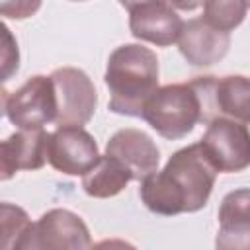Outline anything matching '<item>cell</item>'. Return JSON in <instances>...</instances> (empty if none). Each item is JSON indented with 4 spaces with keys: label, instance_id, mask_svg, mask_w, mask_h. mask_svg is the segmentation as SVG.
I'll return each instance as SVG.
<instances>
[{
    "label": "cell",
    "instance_id": "cell-1",
    "mask_svg": "<svg viewBox=\"0 0 250 250\" xmlns=\"http://www.w3.org/2000/svg\"><path fill=\"white\" fill-rule=\"evenodd\" d=\"M105 86L109 88V109L119 115L143 117L146 100L158 88V59L143 45L117 47L107 59Z\"/></svg>",
    "mask_w": 250,
    "mask_h": 250
},
{
    "label": "cell",
    "instance_id": "cell-2",
    "mask_svg": "<svg viewBox=\"0 0 250 250\" xmlns=\"http://www.w3.org/2000/svg\"><path fill=\"white\" fill-rule=\"evenodd\" d=\"M143 119L164 139H182L201 121V100L193 84H168L156 88L146 100Z\"/></svg>",
    "mask_w": 250,
    "mask_h": 250
},
{
    "label": "cell",
    "instance_id": "cell-3",
    "mask_svg": "<svg viewBox=\"0 0 250 250\" xmlns=\"http://www.w3.org/2000/svg\"><path fill=\"white\" fill-rule=\"evenodd\" d=\"M162 172L180 193L184 213H195L205 207L219 170L205 154L201 143H195L174 152Z\"/></svg>",
    "mask_w": 250,
    "mask_h": 250
},
{
    "label": "cell",
    "instance_id": "cell-4",
    "mask_svg": "<svg viewBox=\"0 0 250 250\" xmlns=\"http://www.w3.org/2000/svg\"><path fill=\"white\" fill-rule=\"evenodd\" d=\"M201 100V121L213 117H229L242 123L250 131V78L232 76H201L191 82Z\"/></svg>",
    "mask_w": 250,
    "mask_h": 250
},
{
    "label": "cell",
    "instance_id": "cell-5",
    "mask_svg": "<svg viewBox=\"0 0 250 250\" xmlns=\"http://www.w3.org/2000/svg\"><path fill=\"white\" fill-rule=\"evenodd\" d=\"M4 111L20 129H43L57 121L59 102L51 76H31L16 92H4Z\"/></svg>",
    "mask_w": 250,
    "mask_h": 250
},
{
    "label": "cell",
    "instance_id": "cell-6",
    "mask_svg": "<svg viewBox=\"0 0 250 250\" xmlns=\"http://www.w3.org/2000/svg\"><path fill=\"white\" fill-rule=\"evenodd\" d=\"M201 146L219 172H240L250 166V131L229 117H213Z\"/></svg>",
    "mask_w": 250,
    "mask_h": 250
},
{
    "label": "cell",
    "instance_id": "cell-7",
    "mask_svg": "<svg viewBox=\"0 0 250 250\" xmlns=\"http://www.w3.org/2000/svg\"><path fill=\"white\" fill-rule=\"evenodd\" d=\"M57 90V102H59V113H57V125H86L98 104V94L88 78V74L74 66H62L57 68L51 74Z\"/></svg>",
    "mask_w": 250,
    "mask_h": 250
},
{
    "label": "cell",
    "instance_id": "cell-8",
    "mask_svg": "<svg viewBox=\"0 0 250 250\" xmlns=\"http://www.w3.org/2000/svg\"><path fill=\"white\" fill-rule=\"evenodd\" d=\"M100 150L94 137L78 125L59 127L49 137V164L68 176L88 174L100 160Z\"/></svg>",
    "mask_w": 250,
    "mask_h": 250
},
{
    "label": "cell",
    "instance_id": "cell-9",
    "mask_svg": "<svg viewBox=\"0 0 250 250\" xmlns=\"http://www.w3.org/2000/svg\"><path fill=\"white\" fill-rule=\"evenodd\" d=\"M90 232L86 223L68 209H51L33 225L23 248H90Z\"/></svg>",
    "mask_w": 250,
    "mask_h": 250
},
{
    "label": "cell",
    "instance_id": "cell-10",
    "mask_svg": "<svg viewBox=\"0 0 250 250\" xmlns=\"http://www.w3.org/2000/svg\"><path fill=\"white\" fill-rule=\"evenodd\" d=\"M178 47L189 64L209 66L227 55L230 47V35L229 31L211 25L205 18H197L184 23L178 37Z\"/></svg>",
    "mask_w": 250,
    "mask_h": 250
},
{
    "label": "cell",
    "instance_id": "cell-11",
    "mask_svg": "<svg viewBox=\"0 0 250 250\" xmlns=\"http://www.w3.org/2000/svg\"><path fill=\"white\" fill-rule=\"evenodd\" d=\"M49 133L43 129H21L0 145V178L10 180L18 170H37L49 152Z\"/></svg>",
    "mask_w": 250,
    "mask_h": 250
},
{
    "label": "cell",
    "instance_id": "cell-12",
    "mask_svg": "<svg viewBox=\"0 0 250 250\" xmlns=\"http://www.w3.org/2000/svg\"><path fill=\"white\" fill-rule=\"evenodd\" d=\"M105 154L117 158L129 168L133 180H143L145 176L156 172L160 162V150L154 141L139 129H121L105 145Z\"/></svg>",
    "mask_w": 250,
    "mask_h": 250
},
{
    "label": "cell",
    "instance_id": "cell-13",
    "mask_svg": "<svg viewBox=\"0 0 250 250\" xmlns=\"http://www.w3.org/2000/svg\"><path fill=\"white\" fill-rule=\"evenodd\" d=\"M129 14L131 33L137 39L154 43L158 47L176 43L184 27V21L168 2H150L135 8Z\"/></svg>",
    "mask_w": 250,
    "mask_h": 250
},
{
    "label": "cell",
    "instance_id": "cell-14",
    "mask_svg": "<svg viewBox=\"0 0 250 250\" xmlns=\"http://www.w3.org/2000/svg\"><path fill=\"white\" fill-rule=\"evenodd\" d=\"M217 248L250 250V188L227 193L219 207Z\"/></svg>",
    "mask_w": 250,
    "mask_h": 250
},
{
    "label": "cell",
    "instance_id": "cell-15",
    "mask_svg": "<svg viewBox=\"0 0 250 250\" xmlns=\"http://www.w3.org/2000/svg\"><path fill=\"white\" fill-rule=\"evenodd\" d=\"M133 180V174L125 164H121L117 158L104 154L98 164L84 174L82 188L90 197H113L117 195L129 182Z\"/></svg>",
    "mask_w": 250,
    "mask_h": 250
},
{
    "label": "cell",
    "instance_id": "cell-16",
    "mask_svg": "<svg viewBox=\"0 0 250 250\" xmlns=\"http://www.w3.org/2000/svg\"><path fill=\"white\" fill-rule=\"evenodd\" d=\"M141 199L143 203L158 215H178L184 213V201L174 189V186L168 182L164 172L156 170L143 178L141 182Z\"/></svg>",
    "mask_w": 250,
    "mask_h": 250
},
{
    "label": "cell",
    "instance_id": "cell-17",
    "mask_svg": "<svg viewBox=\"0 0 250 250\" xmlns=\"http://www.w3.org/2000/svg\"><path fill=\"white\" fill-rule=\"evenodd\" d=\"M33 223L27 213L12 203L0 205V248L2 250H21L25 238L31 234Z\"/></svg>",
    "mask_w": 250,
    "mask_h": 250
},
{
    "label": "cell",
    "instance_id": "cell-18",
    "mask_svg": "<svg viewBox=\"0 0 250 250\" xmlns=\"http://www.w3.org/2000/svg\"><path fill=\"white\" fill-rule=\"evenodd\" d=\"M246 10H248V0H205L203 18L211 25L223 31H230L242 23Z\"/></svg>",
    "mask_w": 250,
    "mask_h": 250
},
{
    "label": "cell",
    "instance_id": "cell-19",
    "mask_svg": "<svg viewBox=\"0 0 250 250\" xmlns=\"http://www.w3.org/2000/svg\"><path fill=\"white\" fill-rule=\"evenodd\" d=\"M41 8V0H0V14L10 20L31 18Z\"/></svg>",
    "mask_w": 250,
    "mask_h": 250
},
{
    "label": "cell",
    "instance_id": "cell-20",
    "mask_svg": "<svg viewBox=\"0 0 250 250\" xmlns=\"http://www.w3.org/2000/svg\"><path fill=\"white\" fill-rule=\"evenodd\" d=\"M2 31H4L2 76H4V80H8V78L12 76V72L18 70V61H20V57H18V45H16V41H14L12 33H10V29H8V27H2Z\"/></svg>",
    "mask_w": 250,
    "mask_h": 250
},
{
    "label": "cell",
    "instance_id": "cell-21",
    "mask_svg": "<svg viewBox=\"0 0 250 250\" xmlns=\"http://www.w3.org/2000/svg\"><path fill=\"white\" fill-rule=\"evenodd\" d=\"M166 2L178 10H184V12H191V10L199 8L201 4H205V0H166Z\"/></svg>",
    "mask_w": 250,
    "mask_h": 250
},
{
    "label": "cell",
    "instance_id": "cell-22",
    "mask_svg": "<svg viewBox=\"0 0 250 250\" xmlns=\"http://www.w3.org/2000/svg\"><path fill=\"white\" fill-rule=\"evenodd\" d=\"M150 2H166V0H119V4H121L125 10H129V12H133V10L139 8V6L150 4Z\"/></svg>",
    "mask_w": 250,
    "mask_h": 250
},
{
    "label": "cell",
    "instance_id": "cell-23",
    "mask_svg": "<svg viewBox=\"0 0 250 250\" xmlns=\"http://www.w3.org/2000/svg\"><path fill=\"white\" fill-rule=\"evenodd\" d=\"M70 2H84V0H70Z\"/></svg>",
    "mask_w": 250,
    "mask_h": 250
}]
</instances>
